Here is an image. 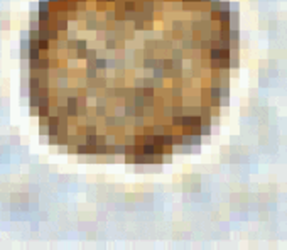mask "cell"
I'll return each instance as SVG.
<instances>
[{"instance_id":"1","label":"cell","mask_w":287,"mask_h":250,"mask_svg":"<svg viewBox=\"0 0 287 250\" xmlns=\"http://www.w3.org/2000/svg\"><path fill=\"white\" fill-rule=\"evenodd\" d=\"M68 115H76V98H69L68 100Z\"/></svg>"}]
</instances>
